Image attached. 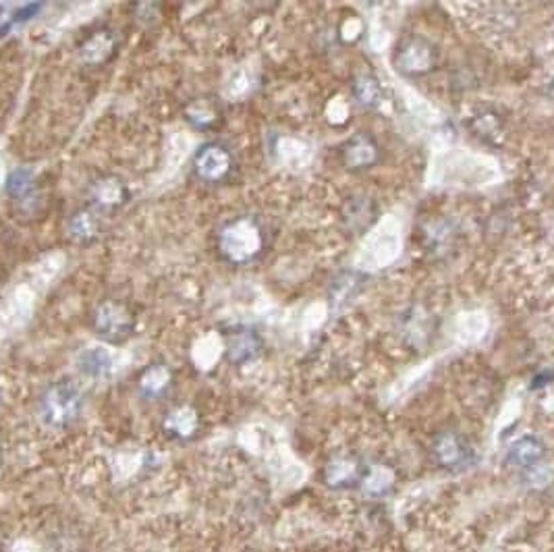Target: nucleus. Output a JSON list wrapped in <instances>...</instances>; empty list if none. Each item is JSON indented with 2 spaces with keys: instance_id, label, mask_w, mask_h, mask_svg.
<instances>
[{
  "instance_id": "a211bd4d",
  "label": "nucleus",
  "mask_w": 554,
  "mask_h": 552,
  "mask_svg": "<svg viewBox=\"0 0 554 552\" xmlns=\"http://www.w3.org/2000/svg\"><path fill=\"white\" fill-rule=\"evenodd\" d=\"M391 484H392V474L386 468L369 469L361 480L363 493H366L368 496H380V494L389 493Z\"/></svg>"
},
{
  "instance_id": "0eeeda50",
  "label": "nucleus",
  "mask_w": 554,
  "mask_h": 552,
  "mask_svg": "<svg viewBox=\"0 0 554 552\" xmlns=\"http://www.w3.org/2000/svg\"><path fill=\"white\" fill-rule=\"evenodd\" d=\"M262 351V339L251 328H233L226 333V355L233 364H248Z\"/></svg>"
},
{
  "instance_id": "dca6fc26",
  "label": "nucleus",
  "mask_w": 554,
  "mask_h": 552,
  "mask_svg": "<svg viewBox=\"0 0 554 552\" xmlns=\"http://www.w3.org/2000/svg\"><path fill=\"white\" fill-rule=\"evenodd\" d=\"M116 46L115 35L110 32H96L94 35H90L88 40L83 42V46L79 48V57H82L83 63L98 65L104 63V60L113 57Z\"/></svg>"
},
{
  "instance_id": "6ab92c4d",
  "label": "nucleus",
  "mask_w": 554,
  "mask_h": 552,
  "mask_svg": "<svg viewBox=\"0 0 554 552\" xmlns=\"http://www.w3.org/2000/svg\"><path fill=\"white\" fill-rule=\"evenodd\" d=\"M353 91H355V98L361 104H368V106H372L374 102H378L380 88H378V82L374 77H369V75L357 77V82L353 85Z\"/></svg>"
},
{
  "instance_id": "f257e3e1",
  "label": "nucleus",
  "mask_w": 554,
  "mask_h": 552,
  "mask_svg": "<svg viewBox=\"0 0 554 552\" xmlns=\"http://www.w3.org/2000/svg\"><path fill=\"white\" fill-rule=\"evenodd\" d=\"M82 390L71 380H59L42 392L38 415L42 424L52 430H65L82 414Z\"/></svg>"
},
{
  "instance_id": "423d86ee",
  "label": "nucleus",
  "mask_w": 554,
  "mask_h": 552,
  "mask_svg": "<svg viewBox=\"0 0 554 552\" xmlns=\"http://www.w3.org/2000/svg\"><path fill=\"white\" fill-rule=\"evenodd\" d=\"M380 158V148L366 133L355 135L343 146V164L351 170H363L374 167Z\"/></svg>"
},
{
  "instance_id": "6e6552de",
  "label": "nucleus",
  "mask_w": 554,
  "mask_h": 552,
  "mask_svg": "<svg viewBox=\"0 0 554 552\" xmlns=\"http://www.w3.org/2000/svg\"><path fill=\"white\" fill-rule=\"evenodd\" d=\"M91 204L98 210H115L127 201V187L125 183L116 177H102L96 183H91L90 189Z\"/></svg>"
},
{
  "instance_id": "39448f33",
  "label": "nucleus",
  "mask_w": 554,
  "mask_h": 552,
  "mask_svg": "<svg viewBox=\"0 0 554 552\" xmlns=\"http://www.w3.org/2000/svg\"><path fill=\"white\" fill-rule=\"evenodd\" d=\"M436 65V51L426 40L414 38L405 42V46L397 52V67L405 75H423L432 71Z\"/></svg>"
},
{
  "instance_id": "20e7f679",
  "label": "nucleus",
  "mask_w": 554,
  "mask_h": 552,
  "mask_svg": "<svg viewBox=\"0 0 554 552\" xmlns=\"http://www.w3.org/2000/svg\"><path fill=\"white\" fill-rule=\"evenodd\" d=\"M194 170L206 183L223 181L233 170L231 152L220 144H204L195 152Z\"/></svg>"
},
{
  "instance_id": "f3484780",
  "label": "nucleus",
  "mask_w": 554,
  "mask_h": 552,
  "mask_svg": "<svg viewBox=\"0 0 554 552\" xmlns=\"http://www.w3.org/2000/svg\"><path fill=\"white\" fill-rule=\"evenodd\" d=\"M34 189V170L28 167L15 169L7 179V192L13 200L23 201Z\"/></svg>"
},
{
  "instance_id": "7ed1b4c3",
  "label": "nucleus",
  "mask_w": 554,
  "mask_h": 552,
  "mask_svg": "<svg viewBox=\"0 0 554 552\" xmlns=\"http://www.w3.org/2000/svg\"><path fill=\"white\" fill-rule=\"evenodd\" d=\"M94 330L108 343H121L133 333V316L121 304L107 302L96 310Z\"/></svg>"
},
{
  "instance_id": "9b49d317",
  "label": "nucleus",
  "mask_w": 554,
  "mask_h": 552,
  "mask_svg": "<svg viewBox=\"0 0 554 552\" xmlns=\"http://www.w3.org/2000/svg\"><path fill=\"white\" fill-rule=\"evenodd\" d=\"M172 386V370L166 364L147 366L138 380V389L141 397L147 401L160 398Z\"/></svg>"
},
{
  "instance_id": "f8f14e48",
  "label": "nucleus",
  "mask_w": 554,
  "mask_h": 552,
  "mask_svg": "<svg viewBox=\"0 0 554 552\" xmlns=\"http://www.w3.org/2000/svg\"><path fill=\"white\" fill-rule=\"evenodd\" d=\"M363 476H366V471L361 469L360 461H355V459H349V457H338L335 459V461L328 463V468H326V484L332 488H347V486H353V484H361Z\"/></svg>"
},
{
  "instance_id": "ddd939ff",
  "label": "nucleus",
  "mask_w": 554,
  "mask_h": 552,
  "mask_svg": "<svg viewBox=\"0 0 554 552\" xmlns=\"http://www.w3.org/2000/svg\"><path fill=\"white\" fill-rule=\"evenodd\" d=\"M434 457L436 461H439L442 468H459V465H463L467 461V446L463 445V440H461L457 434H442V437L436 438L434 443Z\"/></svg>"
},
{
  "instance_id": "2eb2a0df",
  "label": "nucleus",
  "mask_w": 554,
  "mask_h": 552,
  "mask_svg": "<svg viewBox=\"0 0 554 552\" xmlns=\"http://www.w3.org/2000/svg\"><path fill=\"white\" fill-rule=\"evenodd\" d=\"M102 218L96 210H77L69 218V235L77 243H91L100 237Z\"/></svg>"
},
{
  "instance_id": "9d476101",
  "label": "nucleus",
  "mask_w": 554,
  "mask_h": 552,
  "mask_svg": "<svg viewBox=\"0 0 554 552\" xmlns=\"http://www.w3.org/2000/svg\"><path fill=\"white\" fill-rule=\"evenodd\" d=\"M164 432L172 438L178 440H187L194 438L200 430V415L198 411L187 407V405H181V407H175L166 414V418L162 422Z\"/></svg>"
},
{
  "instance_id": "f03ea898",
  "label": "nucleus",
  "mask_w": 554,
  "mask_h": 552,
  "mask_svg": "<svg viewBox=\"0 0 554 552\" xmlns=\"http://www.w3.org/2000/svg\"><path fill=\"white\" fill-rule=\"evenodd\" d=\"M264 248V235L251 218H237L218 233V249L226 262L248 264Z\"/></svg>"
},
{
  "instance_id": "4468645a",
  "label": "nucleus",
  "mask_w": 554,
  "mask_h": 552,
  "mask_svg": "<svg viewBox=\"0 0 554 552\" xmlns=\"http://www.w3.org/2000/svg\"><path fill=\"white\" fill-rule=\"evenodd\" d=\"M542 457H544V445L534 437H523L510 445L507 461L515 468L534 469L542 461Z\"/></svg>"
},
{
  "instance_id": "1a4fd4ad",
  "label": "nucleus",
  "mask_w": 554,
  "mask_h": 552,
  "mask_svg": "<svg viewBox=\"0 0 554 552\" xmlns=\"http://www.w3.org/2000/svg\"><path fill=\"white\" fill-rule=\"evenodd\" d=\"M113 366H115L113 353H110L107 347H100V345L85 347L77 353V358H75V367L79 370V374L88 378L108 376L110 370H113Z\"/></svg>"
}]
</instances>
